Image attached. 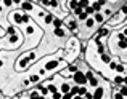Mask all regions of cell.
Here are the masks:
<instances>
[{"mask_svg":"<svg viewBox=\"0 0 127 99\" xmlns=\"http://www.w3.org/2000/svg\"><path fill=\"white\" fill-rule=\"evenodd\" d=\"M73 78H74V81H76L77 85H85V83L89 81V80H87V77H85V73L79 72V70H77V72L73 75Z\"/></svg>","mask_w":127,"mask_h":99,"instance_id":"6da1fadb","label":"cell"},{"mask_svg":"<svg viewBox=\"0 0 127 99\" xmlns=\"http://www.w3.org/2000/svg\"><path fill=\"white\" fill-rule=\"evenodd\" d=\"M34 58H36V54H34V53H31L29 56H26V58H21V59H19V64H18L19 69H24V67L27 66V62H29V61H32Z\"/></svg>","mask_w":127,"mask_h":99,"instance_id":"7a4b0ae2","label":"cell"},{"mask_svg":"<svg viewBox=\"0 0 127 99\" xmlns=\"http://www.w3.org/2000/svg\"><path fill=\"white\" fill-rule=\"evenodd\" d=\"M60 64V59H53V61H48V62L45 64V70H53V69H56V66Z\"/></svg>","mask_w":127,"mask_h":99,"instance_id":"3957f363","label":"cell"},{"mask_svg":"<svg viewBox=\"0 0 127 99\" xmlns=\"http://www.w3.org/2000/svg\"><path fill=\"white\" fill-rule=\"evenodd\" d=\"M101 98H103V88L97 86V90L93 93V99H101Z\"/></svg>","mask_w":127,"mask_h":99,"instance_id":"277c9868","label":"cell"},{"mask_svg":"<svg viewBox=\"0 0 127 99\" xmlns=\"http://www.w3.org/2000/svg\"><path fill=\"white\" fill-rule=\"evenodd\" d=\"M21 8H23V11H31V10H32V3H29V2H24V3L21 5Z\"/></svg>","mask_w":127,"mask_h":99,"instance_id":"5b68a950","label":"cell"},{"mask_svg":"<svg viewBox=\"0 0 127 99\" xmlns=\"http://www.w3.org/2000/svg\"><path fill=\"white\" fill-rule=\"evenodd\" d=\"M60 90H61V93H63V94H64V93H69V91H71V86H69L68 83H63Z\"/></svg>","mask_w":127,"mask_h":99,"instance_id":"8992f818","label":"cell"},{"mask_svg":"<svg viewBox=\"0 0 127 99\" xmlns=\"http://www.w3.org/2000/svg\"><path fill=\"white\" fill-rule=\"evenodd\" d=\"M93 24H95V19H93V18H87V19H85V26L89 27V29L93 27Z\"/></svg>","mask_w":127,"mask_h":99,"instance_id":"52a82bcc","label":"cell"},{"mask_svg":"<svg viewBox=\"0 0 127 99\" xmlns=\"http://www.w3.org/2000/svg\"><path fill=\"white\" fill-rule=\"evenodd\" d=\"M55 35H56V37H63L64 35V30L61 29V27H55Z\"/></svg>","mask_w":127,"mask_h":99,"instance_id":"ba28073f","label":"cell"},{"mask_svg":"<svg viewBox=\"0 0 127 99\" xmlns=\"http://www.w3.org/2000/svg\"><path fill=\"white\" fill-rule=\"evenodd\" d=\"M77 3H79V7H81V8H84V10L89 7V0H79Z\"/></svg>","mask_w":127,"mask_h":99,"instance_id":"9c48e42d","label":"cell"},{"mask_svg":"<svg viewBox=\"0 0 127 99\" xmlns=\"http://www.w3.org/2000/svg\"><path fill=\"white\" fill-rule=\"evenodd\" d=\"M37 88H39V90H40V93H42V94H44V96H47V94H48V93H50V91H48V88H45V86H42V85H39V86H37Z\"/></svg>","mask_w":127,"mask_h":99,"instance_id":"30bf717a","label":"cell"},{"mask_svg":"<svg viewBox=\"0 0 127 99\" xmlns=\"http://www.w3.org/2000/svg\"><path fill=\"white\" fill-rule=\"evenodd\" d=\"M52 98H53V99H63V93H61V91L52 93Z\"/></svg>","mask_w":127,"mask_h":99,"instance_id":"8fae6325","label":"cell"},{"mask_svg":"<svg viewBox=\"0 0 127 99\" xmlns=\"http://www.w3.org/2000/svg\"><path fill=\"white\" fill-rule=\"evenodd\" d=\"M95 22H103V15L101 13H95Z\"/></svg>","mask_w":127,"mask_h":99,"instance_id":"7c38bea8","label":"cell"},{"mask_svg":"<svg viewBox=\"0 0 127 99\" xmlns=\"http://www.w3.org/2000/svg\"><path fill=\"white\" fill-rule=\"evenodd\" d=\"M101 61H103V62H106V64H109V62H111V58H109L108 54L103 53V54H101Z\"/></svg>","mask_w":127,"mask_h":99,"instance_id":"4fadbf2b","label":"cell"},{"mask_svg":"<svg viewBox=\"0 0 127 99\" xmlns=\"http://www.w3.org/2000/svg\"><path fill=\"white\" fill-rule=\"evenodd\" d=\"M53 26L55 27H61V26H63V21H61V19H58V18H55L53 19Z\"/></svg>","mask_w":127,"mask_h":99,"instance_id":"5bb4252c","label":"cell"},{"mask_svg":"<svg viewBox=\"0 0 127 99\" xmlns=\"http://www.w3.org/2000/svg\"><path fill=\"white\" fill-rule=\"evenodd\" d=\"M40 98V94L37 93V91H31V94H29V99H39Z\"/></svg>","mask_w":127,"mask_h":99,"instance_id":"9a60e30c","label":"cell"},{"mask_svg":"<svg viewBox=\"0 0 127 99\" xmlns=\"http://www.w3.org/2000/svg\"><path fill=\"white\" fill-rule=\"evenodd\" d=\"M108 34H109L108 29H100V30H98V35L100 37H105V35H108Z\"/></svg>","mask_w":127,"mask_h":99,"instance_id":"2e32d148","label":"cell"},{"mask_svg":"<svg viewBox=\"0 0 127 99\" xmlns=\"http://www.w3.org/2000/svg\"><path fill=\"white\" fill-rule=\"evenodd\" d=\"M119 48H121V50H126L127 48V40H119Z\"/></svg>","mask_w":127,"mask_h":99,"instance_id":"e0dca14e","label":"cell"},{"mask_svg":"<svg viewBox=\"0 0 127 99\" xmlns=\"http://www.w3.org/2000/svg\"><path fill=\"white\" fill-rule=\"evenodd\" d=\"M84 11H85V13H87V15H93V13H95V10H93V7H90V5H89V7H87V8L84 10Z\"/></svg>","mask_w":127,"mask_h":99,"instance_id":"ac0fdd59","label":"cell"},{"mask_svg":"<svg viewBox=\"0 0 127 99\" xmlns=\"http://www.w3.org/2000/svg\"><path fill=\"white\" fill-rule=\"evenodd\" d=\"M90 86H98V78L92 77V78H90Z\"/></svg>","mask_w":127,"mask_h":99,"instance_id":"d6986e66","label":"cell"},{"mask_svg":"<svg viewBox=\"0 0 127 99\" xmlns=\"http://www.w3.org/2000/svg\"><path fill=\"white\" fill-rule=\"evenodd\" d=\"M47 88H48V91H50V93H56V86H55V85H52V83H48V85H47Z\"/></svg>","mask_w":127,"mask_h":99,"instance_id":"ffe728a7","label":"cell"},{"mask_svg":"<svg viewBox=\"0 0 127 99\" xmlns=\"http://www.w3.org/2000/svg\"><path fill=\"white\" fill-rule=\"evenodd\" d=\"M53 15H47V16H45V22H47V24H50V22H53Z\"/></svg>","mask_w":127,"mask_h":99,"instance_id":"44dd1931","label":"cell"},{"mask_svg":"<svg viewBox=\"0 0 127 99\" xmlns=\"http://www.w3.org/2000/svg\"><path fill=\"white\" fill-rule=\"evenodd\" d=\"M69 29H71V30H77V22H76V21H71V22H69Z\"/></svg>","mask_w":127,"mask_h":99,"instance_id":"7402d4cb","label":"cell"},{"mask_svg":"<svg viewBox=\"0 0 127 99\" xmlns=\"http://www.w3.org/2000/svg\"><path fill=\"white\" fill-rule=\"evenodd\" d=\"M71 94H73V96H76V94H79V86H77V85L71 88Z\"/></svg>","mask_w":127,"mask_h":99,"instance_id":"603a6c76","label":"cell"},{"mask_svg":"<svg viewBox=\"0 0 127 99\" xmlns=\"http://www.w3.org/2000/svg\"><path fill=\"white\" fill-rule=\"evenodd\" d=\"M92 7H93V10H95L97 13H98V11H100V10H101V5H100V3H98V2H95V3H93Z\"/></svg>","mask_w":127,"mask_h":99,"instance_id":"cb8c5ba5","label":"cell"},{"mask_svg":"<svg viewBox=\"0 0 127 99\" xmlns=\"http://www.w3.org/2000/svg\"><path fill=\"white\" fill-rule=\"evenodd\" d=\"M89 18V15H87V13H85V11H82L81 15H79V19H81V21H85V19Z\"/></svg>","mask_w":127,"mask_h":99,"instance_id":"d4e9b609","label":"cell"},{"mask_svg":"<svg viewBox=\"0 0 127 99\" xmlns=\"http://www.w3.org/2000/svg\"><path fill=\"white\" fill-rule=\"evenodd\" d=\"M73 11H74V15H77V16H79V15H81L82 11H84V8H81V7H77V8H74Z\"/></svg>","mask_w":127,"mask_h":99,"instance_id":"484cf974","label":"cell"},{"mask_svg":"<svg viewBox=\"0 0 127 99\" xmlns=\"http://www.w3.org/2000/svg\"><path fill=\"white\" fill-rule=\"evenodd\" d=\"M29 21H31V18H29V15H26V13H24V15H23V22H24V24H27Z\"/></svg>","mask_w":127,"mask_h":99,"instance_id":"4316f807","label":"cell"},{"mask_svg":"<svg viewBox=\"0 0 127 99\" xmlns=\"http://www.w3.org/2000/svg\"><path fill=\"white\" fill-rule=\"evenodd\" d=\"M119 93H121V94H122V96L126 98V96H127V85H126V86H122V88H121V91H119Z\"/></svg>","mask_w":127,"mask_h":99,"instance_id":"83f0119b","label":"cell"},{"mask_svg":"<svg viewBox=\"0 0 127 99\" xmlns=\"http://www.w3.org/2000/svg\"><path fill=\"white\" fill-rule=\"evenodd\" d=\"M68 70H69L71 73H76V72H77V67H76V66H69V67H68Z\"/></svg>","mask_w":127,"mask_h":99,"instance_id":"f1b7e54d","label":"cell"},{"mask_svg":"<svg viewBox=\"0 0 127 99\" xmlns=\"http://www.w3.org/2000/svg\"><path fill=\"white\" fill-rule=\"evenodd\" d=\"M39 78H40V77H39V75H32V77H31V78H29V80L32 81V83H37V81H39Z\"/></svg>","mask_w":127,"mask_h":99,"instance_id":"f546056e","label":"cell"},{"mask_svg":"<svg viewBox=\"0 0 127 99\" xmlns=\"http://www.w3.org/2000/svg\"><path fill=\"white\" fill-rule=\"evenodd\" d=\"M73 98H74V96L71 94V91H69V93H64V94H63V99H73Z\"/></svg>","mask_w":127,"mask_h":99,"instance_id":"4dcf8cb0","label":"cell"},{"mask_svg":"<svg viewBox=\"0 0 127 99\" xmlns=\"http://www.w3.org/2000/svg\"><path fill=\"white\" fill-rule=\"evenodd\" d=\"M85 77H87V80H90L92 77H93V72H92V70H87V72H85Z\"/></svg>","mask_w":127,"mask_h":99,"instance_id":"1f68e13d","label":"cell"},{"mask_svg":"<svg viewBox=\"0 0 127 99\" xmlns=\"http://www.w3.org/2000/svg\"><path fill=\"white\" fill-rule=\"evenodd\" d=\"M85 93H87V88H85V86H82V88H79V94H81V96H84Z\"/></svg>","mask_w":127,"mask_h":99,"instance_id":"d6a6232c","label":"cell"},{"mask_svg":"<svg viewBox=\"0 0 127 99\" xmlns=\"http://www.w3.org/2000/svg\"><path fill=\"white\" fill-rule=\"evenodd\" d=\"M84 99H93V94H92V93H89V91H87V93L84 94Z\"/></svg>","mask_w":127,"mask_h":99,"instance_id":"836d02e7","label":"cell"},{"mask_svg":"<svg viewBox=\"0 0 127 99\" xmlns=\"http://www.w3.org/2000/svg\"><path fill=\"white\" fill-rule=\"evenodd\" d=\"M114 83H124V78H122V77H116V78H114Z\"/></svg>","mask_w":127,"mask_h":99,"instance_id":"e575fe53","label":"cell"},{"mask_svg":"<svg viewBox=\"0 0 127 99\" xmlns=\"http://www.w3.org/2000/svg\"><path fill=\"white\" fill-rule=\"evenodd\" d=\"M7 32H8L10 35H13V34H16V32H15V27H11V26H10L8 29H7Z\"/></svg>","mask_w":127,"mask_h":99,"instance_id":"d590c367","label":"cell"},{"mask_svg":"<svg viewBox=\"0 0 127 99\" xmlns=\"http://www.w3.org/2000/svg\"><path fill=\"white\" fill-rule=\"evenodd\" d=\"M3 3H5V7H11L13 5V0H3Z\"/></svg>","mask_w":127,"mask_h":99,"instance_id":"8d00e7d4","label":"cell"},{"mask_svg":"<svg viewBox=\"0 0 127 99\" xmlns=\"http://www.w3.org/2000/svg\"><path fill=\"white\" fill-rule=\"evenodd\" d=\"M98 53H100V54H103V53H105V46L101 45V43L98 45Z\"/></svg>","mask_w":127,"mask_h":99,"instance_id":"74e56055","label":"cell"},{"mask_svg":"<svg viewBox=\"0 0 127 99\" xmlns=\"http://www.w3.org/2000/svg\"><path fill=\"white\" fill-rule=\"evenodd\" d=\"M113 98H114V99H124V96H122L121 93H116V94H114Z\"/></svg>","mask_w":127,"mask_h":99,"instance_id":"f35d334b","label":"cell"},{"mask_svg":"<svg viewBox=\"0 0 127 99\" xmlns=\"http://www.w3.org/2000/svg\"><path fill=\"white\" fill-rule=\"evenodd\" d=\"M50 7L56 8V7H58V2H56V0H52V2H50Z\"/></svg>","mask_w":127,"mask_h":99,"instance_id":"ab89813d","label":"cell"},{"mask_svg":"<svg viewBox=\"0 0 127 99\" xmlns=\"http://www.w3.org/2000/svg\"><path fill=\"white\" fill-rule=\"evenodd\" d=\"M116 70L118 72H124V66H116Z\"/></svg>","mask_w":127,"mask_h":99,"instance_id":"60d3db41","label":"cell"},{"mask_svg":"<svg viewBox=\"0 0 127 99\" xmlns=\"http://www.w3.org/2000/svg\"><path fill=\"white\" fill-rule=\"evenodd\" d=\"M116 66H118V64H116V62H109V67H111V69H113V70H114V69H116Z\"/></svg>","mask_w":127,"mask_h":99,"instance_id":"b9f144b4","label":"cell"},{"mask_svg":"<svg viewBox=\"0 0 127 99\" xmlns=\"http://www.w3.org/2000/svg\"><path fill=\"white\" fill-rule=\"evenodd\" d=\"M74 99H84V96H81V94H76V96H74Z\"/></svg>","mask_w":127,"mask_h":99,"instance_id":"7bdbcfd3","label":"cell"},{"mask_svg":"<svg viewBox=\"0 0 127 99\" xmlns=\"http://www.w3.org/2000/svg\"><path fill=\"white\" fill-rule=\"evenodd\" d=\"M98 3H100L101 7H103V5H105V3H106V0H98Z\"/></svg>","mask_w":127,"mask_h":99,"instance_id":"ee69618b","label":"cell"},{"mask_svg":"<svg viewBox=\"0 0 127 99\" xmlns=\"http://www.w3.org/2000/svg\"><path fill=\"white\" fill-rule=\"evenodd\" d=\"M124 35H126V37H127V29H124Z\"/></svg>","mask_w":127,"mask_h":99,"instance_id":"f6af8a7d","label":"cell"},{"mask_svg":"<svg viewBox=\"0 0 127 99\" xmlns=\"http://www.w3.org/2000/svg\"><path fill=\"white\" fill-rule=\"evenodd\" d=\"M13 3H19V0H13Z\"/></svg>","mask_w":127,"mask_h":99,"instance_id":"bcb514c9","label":"cell"},{"mask_svg":"<svg viewBox=\"0 0 127 99\" xmlns=\"http://www.w3.org/2000/svg\"><path fill=\"white\" fill-rule=\"evenodd\" d=\"M2 66H3V61H2V59H0V67H2Z\"/></svg>","mask_w":127,"mask_h":99,"instance_id":"7dc6e473","label":"cell"},{"mask_svg":"<svg viewBox=\"0 0 127 99\" xmlns=\"http://www.w3.org/2000/svg\"><path fill=\"white\" fill-rule=\"evenodd\" d=\"M39 99H45V96H44V94H42V96H40V98H39Z\"/></svg>","mask_w":127,"mask_h":99,"instance_id":"c3c4849f","label":"cell"},{"mask_svg":"<svg viewBox=\"0 0 127 99\" xmlns=\"http://www.w3.org/2000/svg\"><path fill=\"white\" fill-rule=\"evenodd\" d=\"M37 2H42V0H37Z\"/></svg>","mask_w":127,"mask_h":99,"instance_id":"681fc988","label":"cell"},{"mask_svg":"<svg viewBox=\"0 0 127 99\" xmlns=\"http://www.w3.org/2000/svg\"><path fill=\"white\" fill-rule=\"evenodd\" d=\"M76 2H79V0H76Z\"/></svg>","mask_w":127,"mask_h":99,"instance_id":"f907efd6","label":"cell"},{"mask_svg":"<svg viewBox=\"0 0 127 99\" xmlns=\"http://www.w3.org/2000/svg\"><path fill=\"white\" fill-rule=\"evenodd\" d=\"M0 2H3V0H0Z\"/></svg>","mask_w":127,"mask_h":99,"instance_id":"816d5d0a","label":"cell"}]
</instances>
